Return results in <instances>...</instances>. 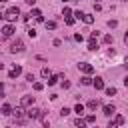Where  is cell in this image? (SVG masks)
<instances>
[{
    "label": "cell",
    "mask_w": 128,
    "mask_h": 128,
    "mask_svg": "<svg viewBox=\"0 0 128 128\" xmlns=\"http://www.w3.org/2000/svg\"><path fill=\"white\" fill-rule=\"evenodd\" d=\"M80 82H82V84H84V86H90V84H92V82H94V80H92V78H90V74H84V76H82V78H80Z\"/></svg>",
    "instance_id": "13"
},
{
    "label": "cell",
    "mask_w": 128,
    "mask_h": 128,
    "mask_svg": "<svg viewBox=\"0 0 128 128\" xmlns=\"http://www.w3.org/2000/svg\"><path fill=\"white\" fill-rule=\"evenodd\" d=\"M102 40H104V44H112V42H114V38H112V34H106V36H104Z\"/></svg>",
    "instance_id": "22"
},
{
    "label": "cell",
    "mask_w": 128,
    "mask_h": 128,
    "mask_svg": "<svg viewBox=\"0 0 128 128\" xmlns=\"http://www.w3.org/2000/svg\"><path fill=\"white\" fill-rule=\"evenodd\" d=\"M82 20H84L86 24H94V16H92V14H84V18H82Z\"/></svg>",
    "instance_id": "17"
},
{
    "label": "cell",
    "mask_w": 128,
    "mask_h": 128,
    "mask_svg": "<svg viewBox=\"0 0 128 128\" xmlns=\"http://www.w3.org/2000/svg\"><path fill=\"white\" fill-rule=\"evenodd\" d=\"M74 112H76L78 116H82V114H84V106H82V104H76V106H74Z\"/></svg>",
    "instance_id": "20"
},
{
    "label": "cell",
    "mask_w": 128,
    "mask_h": 128,
    "mask_svg": "<svg viewBox=\"0 0 128 128\" xmlns=\"http://www.w3.org/2000/svg\"><path fill=\"white\" fill-rule=\"evenodd\" d=\"M12 34H14V26H12V24H4V28H2V36H4V38H10Z\"/></svg>",
    "instance_id": "5"
},
{
    "label": "cell",
    "mask_w": 128,
    "mask_h": 128,
    "mask_svg": "<svg viewBox=\"0 0 128 128\" xmlns=\"http://www.w3.org/2000/svg\"><path fill=\"white\" fill-rule=\"evenodd\" d=\"M58 80H60V74H58V76H50V78H48L46 82H48V86H54V84H56Z\"/></svg>",
    "instance_id": "16"
},
{
    "label": "cell",
    "mask_w": 128,
    "mask_h": 128,
    "mask_svg": "<svg viewBox=\"0 0 128 128\" xmlns=\"http://www.w3.org/2000/svg\"><path fill=\"white\" fill-rule=\"evenodd\" d=\"M26 32H28V36H30V38H36V30H34V28H28Z\"/></svg>",
    "instance_id": "29"
},
{
    "label": "cell",
    "mask_w": 128,
    "mask_h": 128,
    "mask_svg": "<svg viewBox=\"0 0 128 128\" xmlns=\"http://www.w3.org/2000/svg\"><path fill=\"white\" fill-rule=\"evenodd\" d=\"M124 44H126V46H128V32H126V34H124Z\"/></svg>",
    "instance_id": "33"
},
{
    "label": "cell",
    "mask_w": 128,
    "mask_h": 128,
    "mask_svg": "<svg viewBox=\"0 0 128 128\" xmlns=\"http://www.w3.org/2000/svg\"><path fill=\"white\" fill-rule=\"evenodd\" d=\"M20 104H22V106H32V104H34V96H28V94L22 96V98H20Z\"/></svg>",
    "instance_id": "6"
},
{
    "label": "cell",
    "mask_w": 128,
    "mask_h": 128,
    "mask_svg": "<svg viewBox=\"0 0 128 128\" xmlns=\"http://www.w3.org/2000/svg\"><path fill=\"white\" fill-rule=\"evenodd\" d=\"M30 16H34V18H36L38 22H42V20H44V16H42V12H40L38 8H32V12H30Z\"/></svg>",
    "instance_id": "10"
},
{
    "label": "cell",
    "mask_w": 128,
    "mask_h": 128,
    "mask_svg": "<svg viewBox=\"0 0 128 128\" xmlns=\"http://www.w3.org/2000/svg\"><path fill=\"white\" fill-rule=\"evenodd\" d=\"M62 2H68V0H62Z\"/></svg>",
    "instance_id": "38"
},
{
    "label": "cell",
    "mask_w": 128,
    "mask_h": 128,
    "mask_svg": "<svg viewBox=\"0 0 128 128\" xmlns=\"http://www.w3.org/2000/svg\"><path fill=\"white\" fill-rule=\"evenodd\" d=\"M84 124H88V122H86V120H82V118H76V120H74V126H80V128H82Z\"/></svg>",
    "instance_id": "23"
},
{
    "label": "cell",
    "mask_w": 128,
    "mask_h": 128,
    "mask_svg": "<svg viewBox=\"0 0 128 128\" xmlns=\"http://www.w3.org/2000/svg\"><path fill=\"white\" fill-rule=\"evenodd\" d=\"M62 14H64V16H70V14H72V10H70L68 6H64V10H62Z\"/></svg>",
    "instance_id": "30"
},
{
    "label": "cell",
    "mask_w": 128,
    "mask_h": 128,
    "mask_svg": "<svg viewBox=\"0 0 128 128\" xmlns=\"http://www.w3.org/2000/svg\"><path fill=\"white\" fill-rule=\"evenodd\" d=\"M26 116H28V118H34V120H42V118H44V110H38V108H34V106H28Z\"/></svg>",
    "instance_id": "2"
},
{
    "label": "cell",
    "mask_w": 128,
    "mask_h": 128,
    "mask_svg": "<svg viewBox=\"0 0 128 128\" xmlns=\"http://www.w3.org/2000/svg\"><path fill=\"white\" fill-rule=\"evenodd\" d=\"M74 18H76V20H82V18H84V12L76 10V12H74Z\"/></svg>",
    "instance_id": "24"
},
{
    "label": "cell",
    "mask_w": 128,
    "mask_h": 128,
    "mask_svg": "<svg viewBox=\"0 0 128 128\" xmlns=\"http://www.w3.org/2000/svg\"><path fill=\"white\" fill-rule=\"evenodd\" d=\"M18 16H20V8H18V6H12V8H8V10L4 12V18H6L8 22H16Z\"/></svg>",
    "instance_id": "1"
},
{
    "label": "cell",
    "mask_w": 128,
    "mask_h": 128,
    "mask_svg": "<svg viewBox=\"0 0 128 128\" xmlns=\"http://www.w3.org/2000/svg\"><path fill=\"white\" fill-rule=\"evenodd\" d=\"M2 114H4V116H10V114H14L12 106H10V104H2Z\"/></svg>",
    "instance_id": "12"
},
{
    "label": "cell",
    "mask_w": 128,
    "mask_h": 128,
    "mask_svg": "<svg viewBox=\"0 0 128 128\" xmlns=\"http://www.w3.org/2000/svg\"><path fill=\"white\" fill-rule=\"evenodd\" d=\"M104 92H106V96H114L116 94V88L114 86H108V88H104Z\"/></svg>",
    "instance_id": "19"
},
{
    "label": "cell",
    "mask_w": 128,
    "mask_h": 128,
    "mask_svg": "<svg viewBox=\"0 0 128 128\" xmlns=\"http://www.w3.org/2000/svg\"><path fill=\"white\" fill-rule=\"evenodd\" d=\"M124 62H126V66H128V56H126V58H124Z\"/></svg>",
    "instance_id": "36"
},
{
    "label": "cell",
    "mask_w": 128,
    "mask_h": 128,
    "mask_svg": "<svg viewBox=\"0 0 128 128\" xmlns=\"http://www.w3.org/2000/svg\"><path fill=\"white\" fill-rule=\"evenodd\" d=\"M102 112H104L106 116H114V112H116V108H114L112 104H106V106L102 108Z\"/></svg>",
    "instance_id": "9"
},
{
    "label": "cell",
    "mask_w": 128,
    "mask_h": 128,
    "mask_svg": "<svg viewBox=\"0 0 128 128\" xmlns=\"http://www.w3.org/2000/svg\"><path fill=\"white\" fill-rule=\"evenodd\" d=\"M40 74H42V78H46V80H48V78H50V76H52V74H50V70H48V68H46V66H44V68H42V70H40Z\"/></svg>",
    "instance_id": "18"
},
{
    "label": "cell",
    "mask_w": 128,
    "mask_h": 128,
    "mask_svg": "<svg viewBox=\"0 0 128 128\" xmlns=\"http://www.w3.org/2000/svg\"><path fill=\"white\" fill-rule=\"evenodd\" d=\"M0 2H8V0H0Z\"/></svg>",
    "instance_id": "37"
},
{
    "label": "cell",
    "mask_w": 128,
    "mask_h": 128,
    "mask_svg": "<svg viewBox=\"0 0 128 128\" xmlns=\"http://www.w3.org/2000/svg\"><path fill=\"white\" fill-rule=\"evenodd\" d=\"M86 122H88V124H94V122H96V116H94V114L86 116Z\"/></svg>",
    "instance_id": "27"
},
{
    "label": "cell",
    "mask_w": 128,
    "mask_h": 128,
    "mask_svg": "<svg viewBox=\"0 0 128 128\" xmlns=\"http://www.w3.org/2000/svg\"><path fill=\"white\" fill-rule=\"evenodd\" d=\"M26 2H28L30 6H34V4H36V0H26Z\"/></svg>",
    "instance_id": "34"
},
{
    "label": "cell",
    "mask_w": 128,
    "mask_h": 128,
    "mask_svg": "<svg viewBox=\"0 0 128 128\" xmlns=\"http://www.w3.org/2000/svg\"><path fill=\"white\" fill-rule=\"evenodd\" d=\"M116 24H118L116 20H108V26H110V28H116Z\"/></svg>",
    "instance_id": "32"
},
{
    "label": "cell",
    "mask_w": 128,
    "mask_h": 128,
    "mask_svg": "<svg viewBox=\"0 0 128 128\" xmlns=\"http://www.w3.org/2000/svg\"><path fill=\"white\" fill-rule=\"evenodd\" d=\"M88 50H98V42H96V38H90V42H88Z\"/></svg>",
    "instance_id": "14"
},
{
    "label": "cell",
    "mask_w": 128,
    "mask_h": 128,
    "mask_svg": "<svg viewBox=\"0 0 128 128\" xmlns=\"http://www.w3.org/2000/svg\"><path fill=\"white\" fill-rule=\"evenodd\" d=\"M20 74H22V68H20V66H14V68L8 72V78H18Z\"/></svg>",
    "instance_id": "8"
},
{
    "label": "cell",
    "mask_w": 128,
    "mask_h": 128,
    "mask_svg": "<svg viewBox=\"0 0 128 128\" xmlns=\"http://www.w3.org/2000/svg\"><path fill=\"white\" fill-rule=\"evenodd\" d=\"M122 124H124V116H120V114H118V116H114V120H112L108 126H110V128H114V126H122Z\"/></svg>",
    "instance_id": "7"
},
{
    "label": "cell",
    "mask_w": 128,
    "mask_h": 128,
    "mask_svg": "<svg viewBox=\"0 0 128 128\" xmlns=\"http://www.w3.org/2000/svg\"><path fill=\"white\" fill-rule=\"evenodd\" d=\"M78 68H80L84 74H92V72H94V66H92V64H88V62H80V64H78Z\"/></svg>",
    "instance_id": "4"
},
{
    "label": "cell",
    "mask_w": 128,
    "mask_h": 128,
    "mask_svg": "<svg viewBox=\"0 0 128 128\" xmlns=\"http://www.w3.org/2000/svg\"><path fill=\"white\" fill-rule=\"evenodd\" d=\"M86 106H88V110H96V108L100 106V102H98V100H90Z\"/></svg>",
    "instance_id": "15"
},
{
    "label": "cell",
    "mask_w": 128,
    "mask_h": 128,
    "mask_svg": "<svg viewBox=\"0 0 128 128\" xmlns=\"http://www.w3.org/2000/svg\"><path fill=\"white\" fill-rule=\"evenodd\" d=\"M74 40H76V42H82L84 36H82V34H74Z\"/></svg>",
    "instance_id": "31"
},
{
    "label": "cell",
    "mask_w": 128,
    "mask_h": 128,
    "mask_svg": "<svg viewBox=\"0 0 128 128\" xmlns=\"http://www.w3.org/2000/svg\"><path fill=\"white\" fill-rule=\"evenodd\" d=\"M64 22H66L68 26H72V24L76 22V18H74V16H64Z\"/></svg>",
    "instance_id": "21"
},
{
    "label": "cell",
    "mask_w": 128,
    "mask_h": 128,
    "mask_svg": "<svg viewBox=\"0 0 128 128\" xmlns=\"http://www.w3.org/2000/svg\"><path fill=\"white\" fill-rule=\"evenodd\" d=\"M10 52H12V54H16V52H24V42H22V40L12 42V44H10Z\"/></svg>",
    "instance_id": "3"
},
{
    "label": "cell",
    "mask_w": 128,
    "mask_h": 128,
    "mask_svg": "<svg viewBox=\"0 0 128 128\" xmlns=\"http://www.w3.org/2000/svg\"><path fill=\"white\" fill-rule=\"evenodd\" d=\"M42 88H44V84H42V82H34V90H36V92H40Z\"/></svg>",
    "instance_id": "25"
},
{
    "label": "cell",
    "mask_w": 128,
    "mask_h": 128,
    "mask_svg": "<svg viewBox=\"0 0 128 128\" xmlns=\"http://www.w3.org/2000/svg\"><path fill=\"white\" fill-rule=\"evenodd\" d=\"M92 86H94L96 90H104V80H102V78H94Z\"/></svg>",
    "instance_id": "11"
},
{
    "label": "cell",
    "mask_w": 128,
    "mask_h": 128,
    "mask_svg": "<svg viewBox=\"0 0 128 128\" xmlns=\"http://www.w3.org/2000/svg\"><path fill=\"white\" fill-rule=\"evenodd\" d=\"M68 114H70V108H66V106H64V108L60 110V116L64 118V116H68Z\"/></svg>",
    "instance_id": "26"
},
{
    "label": "cell",
    "mask_w": 128,
    "mask_h": 128,
    "mask_svg": "<svg viewBox=\"0 0 128 128\" xmlns=\"http://www.w3.org/2000/svg\"><path fill=\"white\" fill-rule=\"evenodd\" d=\"M124 86H126V88H128V76H126V78H124Z\"/></svg>",
    "instance_id": "35"
},
{
    "label": "cell",
    "mask_w": 128,
    "mask_h": 128,
    "mask_svg": "<svg viewBox=\"0 0 128 128\" xmlns=\"http://www.w3.org/2000/svg\"><path fill=\"white\" fill-rule=\"evenodd\" d=\"M94 2H100V0H94Z\"/></svg>",
    "instance_id": "39"
},
{
    "label": "cell",
    "mask_w": 128,
    "mask_h": 128,
    "mask_svg": "<svg viewBox=\"0 0 128 128\" xmlns=\"http://www.w3.org/2000/svg\"><path fill=\"white\" fill-rule=\"evenodd\" d=\"M46 28H48V30H54V28H56V22H52V20L46 22Z\"/></svg>",
    "instance_id": "28"
}]
</instances>
